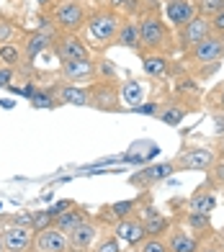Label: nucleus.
Instances as JSON below:
<instances>
[{
    "mask_svg": "<svg viewBox=\"0 0 224 252\" xmlns=\"http://www.w3.org/2000/svg\"><path fill=\"white\" fill-rule=\"evenodd\" d=\"M137 26H139V47H142L139 52H155L167 57L178 52L175 31L170 29V24H165L162 10H142V16L137 18Z\"/></svg>",
    "mask_w": 224,
    "mask_h": 252,
    "instance_id": "1",
    "label": "nucleus"
},
{
    "mask_svg": "<svg viewBox=\"0 0 224 252\" xmlns=\"http://www.w3.org/2000/svg\"><path fill=\"white\" fill-rule=\"evenodd\" d=\"M44 13L49 16V21L57 26L60 33H77V31H83L91 10L80 0H64V3H52Z\"/></svg>",
    "mask_w": 224,
    "mask_h": 252,
    "instance_id": "2",
    "label": "nucleus"
},
{
    "mask_svg": "<svg viewBox=\"0 0 224 252\" xmlns=\"http://www.w3.org/2000/svg\"><path fill=\"white\" fill-rule=\"evenodd\" d=\"M119 26H121V16L116 13V10H111L108 5L91 10V13H88V21H85L88 33H91L93 41L100 44V49L114 47V39H116Z\"/></svg>",
    "mask_w": 224,
    "mask_h": 252,
    "instance_id": "3",
    "label": "nucleus"
},
{
    "mask_svg": "<svg viewBox=\"0 0 224 252\" xmlns=\"http://www.w3.org/2000/svg\"><path fill=\"white\" fill-rule=\"evenodd\" d=\"M217 152L214 147H186L175 155L173 165L175 170H191V173H209L217 162Z\"/></svg>",
    "mask_w": 224,
    "mask_h": 252,
    "instance_id": "4",
    "label": "nucleus"
},
{
    "mask_svg": "<svg viewBox=\"0 0 224 252\" xmlns=\"http://www.w3.org/2000/svg\"><path fill=\"white\" fill-rule=\"evenodd\" d=\"M224 60V39L209 33L206 39H201L196 47H191L183 54V64L191 70L198 64H209V62H222Z\"/></svg>",
    "mask_w": 224,
    "mask_h": 252,
    "instance_id": "5",
    "label": "nucleus"
},
{
    "mask_svg": "<svg viewBox=\"0 0 224 252\" xmlns=\"http://www.w3.org/2000/svg\"><path fill=\"white\" fill-rule=\"evenodd\" d=\"M91 88V108L98 111H108V113H119L121 111V93H119V83L116 80H100Z\"/></svg>",
    "mask_w": 224,
    "mask_h": 252,
    "instance_id": "6",
    "label": "nucleus"
},
{
    "mask_svg": "<svg viewBox=\"0 0 224 252\" xmlns=\"http://www.w3.org/2000/svg\"><path fill=\"white\" fill-rule=\"evenodd\" d=\"M52 52L60 62L70 60H93V52L88 47V41L80 39L77 33H60V39L52 44Z\"/></svg>",
    "mask_w": 224,
    "mask_h": 252,
    "instance_id": "7",
    "label": "nucleus"
},
{
    "mask_svg": "<svg viewBox=\"0 0 224 252\" xmlns=\"http://www.w3.org/2000/svg\"><path fill=\"white\" fill-rule=\"evenodd\" d=\"M139 60H142V70L144 75H150L155 80H170L175 77L181 70V64H178L173 57L167 54H155V52H139Z\"/></svg>",
    "mask_w": 224,
    "mask_h": 252,
    "instance_id": "8",
    "label": "nucleus"
},
{
    "mask_svg": "<svg viewBox=\"0 0 224 252\" xmlns=\"http://www.w3.org/2000/svg\"><path fill=\"white\" fill-rule=\"evenodd\" d=\"M209 33H211V29H209V18L196 16L193 21H188L183 29H178V31H175V47H178V52H181V54H186L191 47H196L201 39H206Z\"/></svg>",
    "mask_w": 224,
    "mask_h": 252,
    "instance_id": "9",
    "label": "nucleus"
},
{
    "mask_svg": "<svg viewBox=\"0 0 224 252\" xmlns=\"http://www.w3.org/2000/svg\"><path fill=\"white\" fill-rule=\"evenodd\" d=\"M198 13H196V3L193 0H167L162 3V18L170 24L173 31L183 29L188 21H193Z\"/></svg>",
    "mask_w": 224,
    "mask_h": 252,
    "instance_id": "10",
    "label": "nucleus"
},
{
    "mask_svg": "<svg viewBox=\"0 0 224 252\" xmlns=\"http://www.w3.org/2000/svg\"><path fill=\"white\" fill-rule=\"evenodd\" d=\"M31 252H72V247H70L67 234L49 226V229H41V232H33Z\"/></svg>",
    "mask_w": 224,
    "mask_h": 252,
    "instance_id": "11",
    "label": "nucleus"
},
{
    "mask_svg": "<svg viewBox=\"0 0 224 252\" xmlns=\"http://www.w3.org/2000/svg\"><path fill=\"white\" fill-rule=\"evenodd\" d=\"M111 232L116 234L119 242H127L129 247L134 245H139L144 237V221H142V216L139 214H134V216H127V219H119L114 226H111Z\"/></svg>",
    "mask_w": 224,
    "mask_h": 252,
    "instance_id": "12",
    "label": "nucleus"
},
{
    "mask_svg": "<svg viewBox=\"0 0 224 252\" xmlns=\"http://www.w3.org/2000/svg\"><path fill=\"white\" fill-rule=\"evenodd\" d=\"M60 75L67 83H91L98 77V67L93 60H70L60 62Z\"/></svg>",
    "mask_w": 224,
    "mask_h": 252,
    "instance_id": "13",
    "label": "nucleus"
},
{
    "mask_svg": "<svg viewBox=\"0 0 224 252\" xmlns=\"http://www.w3.org/2000/svg\"><path fill=\"white\" fill-rule=\"evenodd\" d=\"M98 232H100V226L98 221L93 219H85L83 224H77L70 234H67V239H70V247L72 252H88L93 245H96V239H98Z\"/></svg>",
    "mask_w": 224,
    "mask_h": 252,
    "instance_id": "14",
    "label": "nucleus"
},
{
    "mask_svg": "<svg viewBox=\"0 0 224 252\" xmlns=\"http://www.w3.org/2000/svg\"><path fill=\"white\" fill-rule=\"evenodd\" d=\"M204 239L196 237L193 232H188L186 226H170V232L165 234V245H167V252H198Z\"/></svg>",
    "mask_w": 224,
    "mask_h": 252,
    "instance_id": "15",
    "label": "nucleus"
},
{
    "mask_svg": "<svg viewBox=\"0 0 224 252\" xmlns=\"http://www.w3.org/2000/svg\"><path fill=\"white\" fill-rule=\"evenodd\" d=\"M0 239H3V252H31L33 229L31 226H5Z\"/></svg>",
    "mask_w": 224,
    "mask_h": 252,
    "instance_id": "16",
    "label": "nucleus"
},
{
    "mask_svg": "<svg viewBox=\"0 0 224 252\" xmlns=\"http://www.w3.org/2000/svg\"><path fill=\"white\" fill-rule=\"evenodd\" d=\"M142 221H144V234L147 237H165L173 226V219H167L165 214H160L152 203H147L142 209Z\"/></svg>",
    "mask_w": 224,
    "mask_h": 252,
    "instance_id": "17",
    "label": "nucleus"
},
{
    "mask_svg": "<svg viewBox=\"0 0 224 252\" xmlns=\"http://www.w3.org/2000/svg\"><path fill=\"white\" fill-rule=\"evenodd\" d=\"M175 173V165L173 162H160V165H150V167H142L139 173H134L131 178H129V183L131 186H155V183H160V180H165L167 175H173Z\"/></svg>",
    "mask_w": 224,
    "mask_h": 252,
    "instance_id": "18",
    "label": "nucleus"
},
{
    "mask_svg": "<svg viewBox=\"0 0 224 252\" xmlns=\"http://www.w3.org/2000/svg\"><path fill=\"white\" fill-rule=\"evenodd\" d=\"M188 211H198V214H211L217 209V196H214V188L209 183H201V186L188 196Z\"/></svg>",
    "mask_w": 224,
    "mask_h": 252,
    "instance_id": "19",
    "label": "nucleus"
},
{
    "mask_svg": "<svg viewBox=\"0 0 224 252\" xmlns=\"http://www.w3.org/2000/svg\"><path fill=\"white\" fill-rule=\"evenodd\" d=\"M47 49H52V39L47 36V33H41L39 29L36 31H29L24 41H21V54H24V60L33 62L39 54H44Z\"/></svg>",
    "mask_w": 224,
    "mask_h": 252,
    "instance_id": "20",
    "label": "nucleus"
},
{
    "mask_svg": "<svg viewBox=\"0 0 224 252\" xmlns=\"http://www.w3.org/2000/svg\"><path fill=\"white\" fill-rule=\"evenodd\" d=\"M114 47H127L131 52H139V26L134 18H121V26L116 31V39H114Z\"/></svg>",
    "mask_w": 224,
    "mask_h": 252,
    "instance_id": "21",
    "label": "nucleus"
},
{
    "mask_svg": "<svg viewBox=\"0 0 224 252\" xmlns=\"http://www.w3.org/2000/svg\"><path fill=\"white\" fill-rule=\"evenodd\" d=\"M57 98L62 103H67V106L85 108V106H91V88L88 85H60Z\"/></svg>",
    "mask_w": 224,
    "mask_h": 252,
    "instance_id": "22",
    "label": "nucleus"
},
{
    "mask_svg": "<svg viewBox=\"0 0 224 252\" xmlns=\"http://www.w3.org/2000/svg\"><path fill=\"white\" fill-rule=\"evenodd\" d=\"M144 203V196H139V198H127V201H116V203H111V206H106V211H100V214H106L108 216V221H111V226H114L119 219H127V216H134L139 211V206Z\"/></svg>",
    "mask_w": 224,
    "mask_h": 252,
    "instance_id": "23",
    "label": "nucleus"
},
{
    "mask_svg": "<svg viewBox=\"0 0 224 252\" xmlns=\"http://www.w3.org/2000/svg\"><path fill=\"white\" fill-rule=\"evenodd\" d=\"M85 219H91V214H88L83 206H72V209H67L62 216H57V219H54V229H60L62 234H70L72 229L77 226V224H83Z\"/></svg>",
    "mask_w": 224,
    "mask_h": 252,
    "instance_id": "24",
    "label": "nucleus"
},
{
    "mask_svg": "<svg viewBox=\"0 0 224 252\" xmlns=\"http://www.w3.org/2000/svg\"><path fill=\"white\" fill-rule=\"evenodd\" d=\"M183 226L188 229V232H193L196 237H201V239L214 232V229H211L209 214H198V211H186L183 214Z\"/></svg>",
    "mask_w": 224,
    "mask_h": 252,
    "instance_id": "25",
    "label": "nucleus"
},
{
    "mask_svg": "<svg viewBox=\"0 0 224 252\" xmlns=\"http://www.w3.org/2000/svg\"><path fill=\"white\" fill-rule=\"evenodd\" d=\"M119 93H121V100H124L127 106L137 108L144 100V85L139 83V80H127V83L119 85Z\"/></svg>",
    "mask_w": 224,
    "mask_h": 252,
    "instance_id": "26",
    "label": "nucleus"
},
{
    "mask_svg": "<svg viewBox=\"0 0 224 252\" xmlns=\"http://www.w3.org/2000/svg\"><path fill=\"white\" fill-rule=\"evenodd\" d=\"M186 113H188V108L183 106V103L173 100V103H167V106H162V108L158 111V119H160L165 126H181V121L186 119Z\"/></svg>",
    "mask_w": 224,
    "mask_h": 252,
    "instance_id": "27",
    "label": "nucleus"
},
{
    "mask_svg": "<svg viewBox=\"0 0 224 252\" xmlns=\"http://www.w3.org/2000/svg\"><path fill=\"white\" fill-rule=\"evenodd\" d=\"M108 8L116 10L121 18H134V21H137L142 16V10H144L142 8V0H111Z\"/></svg>",
    "mask_w": 224,
    "mask_h": 252,
    "instance_id": "28",
    "label": "nucleus"
},
{
    "mask_svg": "<svg viewBox=\"0 0 224 252\" xmlns=\"http://www.w3.org/2000/svg\"><path fill=\"white\" fill-rule=\"evenodd\" d=\"M29 100H31L33 108H57V100H60V98L54 95L49 88H36Z\"/></svg>",
    "mask_w": 224,
    "mask_h": 252,
    "instance_id": "29",
    "label": "nucleus"
},
{
    "mask_svg": "<svg viewBox=\"0 0 224 252\" xmlns=\"http://www.w3.org/2000/svg\"><path fill=\"white\" fill-rule=\"evenodd\" d=\"M21 60H24V54H21L18 44H0V64L3 67H16L21 64Z\"/></svg>",
    "mask_w": 224,
    "mask_h": 252,
    "instance_id": "30",
    "label": "nucleus"
},
{
    "mask_svg": "<svg viewBox=\"0 0 224 252\" xmlns=\"http://www.w3.org/2000/svg\"><path fill=\"white\" fill-rule=\"evenodd\" d=\"M193 3H196V13L204 18H214L224 10V0H193Z\"/></svg>",
    "mask_w": 224,
    "mask_h": 252,
    "instance_id": "31",
    "label": "nucleus"
},
{
    "mask_svg": "<svg viewBox=\"0 0 224 252\" xmlns=\"http://www.w3.org/2000/svg\"><path fill=\"white\" fill-rule=\"evenodd\" d=\"M131 250L134 252H167V245H165V237H144Z\"/></svg>",
    "mask_w": 224,
    "mask_h": 252,
    "instance_id": "32",
    "label": "nucleus"
},
{
    "mask_svg": "<svg viewBox=\"0 0 224 252\" xmlns=\"http://www.w3.org/2000/svg\"><path fill=\"white\" fill-rule=\"evenodd\" d=\"M91 252H121V242L116 239V234H103L100 239H96V245L91 247Z\"/></svg>",
    "mask_w": 224,
    "mask_h": 252,
    "instance_id": "33",
    "label": "nucleus"
},
{
    "mask_svg": "<svg viewBox=\"0 0 224 252\" xmlns=\"http://www.w3.org/2000/svg\"><path fill=\"white\" fill-rule=\"evenodd\" d=\"M206 183L211 188H222L224 190V157H217V162H214V167L206 173Z\"/></svg>",
    "mask_w": 224,
    "mask_h": 252,
    "instance_id": "34",
    "label": "nucleus"
},
{
    "mask_svg": "<svg viewBox=\"0 0 224 252\" xmlns=\"http://www.w3.org/2000/svg\"><path fill=\"white\" fill-rule=\"evenodd\" d=\"M49 226H54V216L47 209L31 214V229L33 232H41V229H49Z\"/></svg>",
    "mask_w": 224,
    "mask_h": 252,
    "instance_id": "35",
    "label": "nucleus"
},
{
    "mask_svg": "<svg viewBox=\"0 0 224 252\" xmlns=\"http://www.w3.org/2000/svg\"><path fill=\"white\" fill-rule=\"evenodd\" d=\"M206 106L214 111V113H224V83H219V85L206 95Z\"/></svg>",
    "mask_w": 224,
    "mask_h": 252,
    "instance_id": "36",
    "label": "nucleus"
},
{
    "mask_svg": "<svg viewBox=\"0 0 224 252\" xmlns=\"http://www.w3.org/2000/svg\"><path fill=\"white\" fill-rule=\"evenodd\" d=\"M198 252H224V239L219 237V232H211V234H206V239L201 242Z\"/></svg>",
    "mask_w": 224,
    "mask_h": 252,
    "instance_id": "37",
    "label": "nucleus"
},
{
    "mask_svg": "<svg viewBox=\"0 0 224 252\" xmlns=\"http://www.w3.org/2000/svg\"><path fill=\"white\" fill-rule=\"evenodd\" d=\"M222 62H209V64H198V67H191V77L193 80H209L214 72H219Z\"/></svg>",
    "mask_w": 224,
    "mask_h": 252,
    "instance_id": "38",
    "label": "nucleus"
},
{
    "mask_svg": "<svg viewBox=\"0 0 224 252\" xmlns=\"http://www.w3.org/2000/svg\"><path fill=\"white\" fill-rule=\"evenodd\" d=\"M13 33H16L13 21H8V18H0V44H8L10 39H13Z\"/></svg>",
    "mask_w": 224,
    "mask_h": 252,
    "instance_id": "39",
    "label": "nucleus"
},
{
    "mask_svg": "<svg viewBox=\"0 0 224 252\" xmlns=\"http://www.w3.org/2000/svg\"><path fill=\"white\" fill-rule=\"evenodd\" d=\"M96 67H98V75L103 77V80H116V67H114V62H111V60L96 62Z\"/></svg>",
    "mask_w": 224,
    "mask_h": 252,
    "instance_id": "40",
    "label": "nucleus"
},
{
    "mask_svg": "<svg viewBox=\"0 0 224 252\" xmlns=\"http://www.w3.org/2000/svg\"><path fill=\"white\" fill-rule=\"evenodd\" d=\"M209 29H211L214 36H222L224 39V10H222V13H217L214 18H209Z\"/></svg>",
    "mask_w": 224,
    "mask_h": 252,
    "instance_id": "41",
    "label": "nucleus"
},
{
    "mask_svg": "<svg viewBox=\"0 0 224 252\" xmlns=\"http://www.w3.org/2000/svg\"><path fill=\"white\" fill-rule=\"evenodd\" d=\"M72 206H75V201H70V198H64V201H57V203H52V206H49L47 211H49V214L54 216V219H57V216H62V214H64L67 209H72Z\"/></svg>",
    "mask_w": 224,
    "mask_h": 252,
    "instance_id": "42",
    "label": "nucleus"
},
{
    "mask_svg": "<svg viewBox=\"0 0 224 252\" xmlns=\"http://www.w3.org/2000/svg\"><path fill=\"white\" fill-rule=\"evenodd\" d=\"M13 77H16V70H13V67H3V64H0V88H10Z\"/></svg>",
    "mask_w": 224,
    "mask_h": 252,
    "instance_id": "43",
    "label": "nucleus"
},
{
    "mask_svg": "<svg viewBox=\"0 0 224 252\" xmlns=\"http://www.w3.org/2000/svg\"><path fill=\"white\" fill-rule=\"evenodd\" d=\"M134 111H139V113H150V116H158L160 106H158V103H147V106H137Z\"/></svg>",
    "mask_w": 224,
    "mask_h": 252,
    "instance_id": "44",
    "label": "nucleus"
},
{
    "mask_svg": "<svg viewBox=\"0 0 224 252\" xmlns=\"http://www.w3.org/2000/svg\"><path fill=\"white\" fill-rule=\"evenodd\" d=\"M165 0H142V8L144 10H162Z\"/></svg>",
    "mask_w": 224,
    "mask_h": 252,
    "instance_id": "45",
    "label": "nucleus"
},
{
    "mask_svg": "<svg viewBox=\"0 0 224 252\" xmlns=\"http://www.w3.org/2000/svg\"><path fill=\"white\" fill-rule=\"evenodd\" d=\"M33 3H39V8H41V10H47V8L52 5V0H33Z\"/></svg>",
    "mask_w": 224,
    "mask_h": 252,
    "instance_id": "46",
    "label": "nucleus"
},
{
    "mask_svg": "<svg viewBox=\"0 0 224 252\" xmlns=\"http://www.w3.org/2000/svg\"><path fill=\"white\" fill-rule=\"evenodd\" d=\"M93 3H96V5H98V8H106V5H108V3H111V0H93Z\"/></svg>",
    "mask_w": 224,
    "mask_h": 252,
    "instance_id": "47",
    "label": "nucleus"
},
{
    "mask_svg": "<svg viewBox=\"0 0 224 252\" xmlns=\"http://www.w3.org/2000/svg\"><path fill=\"white\" fill-rule=\"evenodd\" d=\"M219 237L224 239V224H222V229H219Z\"/></svg>",
    "mask_w": 224,
    "mask_h": 252,
    "instance_id": "48",
    "label": "nucleus"
},
{
    "mask_svg": "<svg viewBox=\"0 0 224 252\" xmlns=\"http://www.w3.org/2000/svg\"><path fill=\"white\" fill-rule=\"evenodd\" d=\"M52 3H64V0H52Z\"/></svg>",
    "mask_w": 224,
    "mask_h": 252,
    "instance_id": "49",
    "label": "nucleus"
},
{
    "mask_svg": "<svg viewBox=\"0 0 224 252\" xmlns=\"http://www.w3.org/2000/svg\"><path fill=\"white\" fill-rule=\"evenodd\" d=\"M0 252H3V239H0Z\"/></svg>",
    "mask_w": 224,
    "mask_h": 252,
    "instance_id": "50",
    "label": "nucleus"
},
{
    "mask_svg": "<svg viewBox=\"0 0 224 252\" xmlns=\"http://www.w3.org/2000/svg\"><path fill=\"white\" fill-rule=\"evenodd\" d=\"M0 18H3V13H0Z\"/></svg>",
    "mask_w": 224,
    "mask_h": 252,
    "instance_id": "51",
    "label": "nucleus"
},
{
    "mask_svg": "<svg viewBox=\"0 0 224 252\" xmlns=\"http://www.w3.org/2000/svg\"><path fill=\"white\" fill-rule=\"evenodd\" d=\"M165 3H167V0H165Z\"/></svg>",
    "mask_w": 224,
    "mask_h": 252,
    "instance_id": "52",
    "label": "nucleus"
},
{
    "mask_svg": "<svg viewBox=\"0 0 224 252\" xmlns=\"http://www.w3.org/2000/svg\"><path fill=\"white\" fill-rule=\"evenodd\" d=\"M88 252H91V250H88Z\"/></svg>",
    "mask_w": 224,
    "mask_h": 252,
    "instance_id": "53",
    "label": "nucleus"
}]
</instances>
